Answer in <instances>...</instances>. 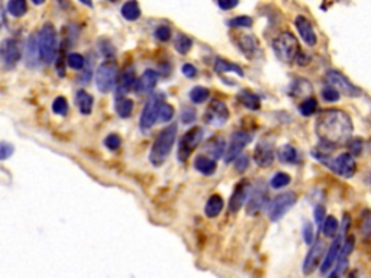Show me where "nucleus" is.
Listing matches in <instances>:
<instances>
[{"instance_id":"nucleus-51","label":"nucleus","mask_w":371,"mask_h":278,"mask_svg":"<svg viewBox=\"0 0 371 278\" xmlns=\"http://www.w3.org/2000/svg\"><path fill=\"white\" fill-rule=\"evenodd\" d=\"M313 216H315V222H316L318 226H324V222L325 219H326L324 206H321V204L316 206V207H315V212H313Z\"/></svg>"},{"instance_id":"nucleus-48","label":"nucleus","mask_w":371,"mask_h":278,"mask_svg":"<svg viewBox=\"0 0 371 278\" xmlns=\"http://www.w3.org/2000/svg\"><path fill=\"white\" fill-rule=\"evenodd\" d=\"M195 119H196V110L193 107H183V110H181V122L186 123V125H189V123L195 122Z\"/></svg>"},{"instance_id":"nucleus-27","label":"nucleus","mask_w":371,"mask_h":278,"mask_svg":"<svg viewBox=\"0 0 371 278\" xmlns=\"http://www.w3.org/2000/svg\"><path fill=\"white\" fill-rule=\"evenodd\" d=\"M195 168L203 175H213L216 171V162L213 158L206 155H199L195 161Z\"/></svg>"},{"instance_id":"nucleus-33","label":"nucleus","mask_w":371,"mask_h":278,"mask_svg":"<svg viewBox=\"0 0 371 278\" xmlns=\"http://www.w3.org/2000/svg\"><path fill=\"white\" fill-rule=\"evenodd\" d=\"M120 13L123 16V19H127V21H137L141 16V9H139V5L137 2H127L122 6Z\"/></svg>"},{"instance_id":"nucleus-39","label":"nucleus","mask_w":371,"mask_h":278,"mask_svg":"<svg viewBox=\"0 0 371 278\" xmlns=\"http://www.w3.org/2000/svg\"><path fill=\"white\" fill-rule=\"evenodd\" d=\"M67 64L73 70H83L84 68V64H86V59L81 54L77 52H71L67 55Z\"/></svg>"},{"instance_id":"nucleus-21","label":"nucleus","mask_w":371,"mask_h":278,"mask_svg":"<svg viewBox=\"0 0 371 278\" xmlns=\"http://www.w3.org/2000/svg\"><path fill=\"white\" fill-rule=\"evenodd\" d=\"M137 73H135V68L131 65V67H128L123 73H122V76H120V79L117 81V96L119 97H125V94H127L131 89H135V84H137Z\"/></svg>"},{"instance_id":"nucleus-7","label":"nucleus","mask_w":371,"mask_h":278,"mask_svg":"<svg viewBox=\"0 0 371 278\" xmlns=\"http://www.w3.org/2000/svg\"><path fill=\"white\" fill-rule=\"evenodd\" d=\"M0 57H2V62H3V68L6 71H11V70L15 68L22 58L21 41L15 39V38L3 39L2 45H0Z\"/></svg>"},{"instance_id":"nucleus-46","label":"nucleus","mask_w":371,"mask_h":278,"mask_svg":"<svg viewBox=\"0 0 371 278\" xmlns=\"http://www.w3.org/2000/svg\"><path fill=\"white\" fill-rule=\"evenodd\" d=\"M301 235H303V239L307 245H313L315 242V233H313V225L311 222H306L303 225V229H301Z\"/></svg>"},{"instance_id":"nucleus-4","label":"nucleus","mask_w":371,"mask_h":278,"mask_svg":"<svg viewBox=\"0 0 371 278\" xmlns=\"http://www.w3.org/2000/svg\"><path fill=\"white\" fill-rule=\"evenodd\" d=\"M39 48L41 57L45 64H51L57 55V29L51 22L44 23L39 31Z\"/></svg>"},{"instance_id":"nucleus-31","label":"nucleus","mask_w":371,"mask_h":278,"mask_svg":"<svg viewBox=\"0 0 371 278\" xmlns=\"http://www.w3.org/2000/svg\"><path fill=\"white\" fill-rule=\"evenodd\" d=\"M115 110L117 115L120 116L122 119H127L132 115V110H134V102L128 97H119L116 96L115 99Z\"/></svg>"},{"instance_id":"nucleus-19","label":"nucleus","mask_w":371,"mask_h":278,"mask_svg":"<svg viewBox=\"0 0 371 278\" xmlns=\"http://www.w3.org/2000/svg\"><path fill=\"white\" fill-rule=\"evenodd\" d=\"M294 26L297 29V32L300 35V38L304 41V44H307L309 46H315L318 42V36L315 34V29H313L311 21L306 18V16H296L294 19Z\"/></svg>"},{"instance_id":"nucleus-57","label":"nucleus","mask_w":371,"mask_h":278,"mask_svg":"<svg viewBox=\"0 0 371 278\" xmlns=\"http://www.w3.org/2000/svg\"><path fill=\"white\" fill-rule=\"evenodd\" d=\"M326 278H339V272H338V271L335 269V271H332V272H331V274H329V275H328Z\"/></svg>"},{"instance_id":"nucleus-18","label":"nucleus","mask_w":371,"mask_h":278,"mask_svg":"<svg viewBox=\"0 0 371 278\" xmlns=\"http://www.w3.org/2000/svg\"><path fill=\"white\" fill-rule=\"evenodd\" d=\"M39 59H42L39 48V35L32 34L28 38L25 46V62L29 68H35L39 64Z\"/></svg>"},{"instance_id":"nucleus-40","label":"nucleus","mask_w":371,"mask_h":278,"mask_svg":"<svg viewBox=\"0 0 371 278\" xmlns=\"http://www.w3.org/2000/svg\"><path fill=\"white\" fill-rule=\"evenodd\" d=\"M290 183V175L286 173H277L273 175L271 181H270V185L273 188H283L286 185H289Z\"/></svg>"},{"instance_id":"nucleus-37","label":"nucleus","mask_w":371,"mask_h":278,"mask_svg":"<svg viewBox=\"0 0 371 278\" xmlns=\"http://www.w3.org/2000/svg\"><path fill=\"white\" fill-rule=\"evenodd\" d=\"M52 112L58 116H66L69 112V103L66 100V97L58 96L57 99L52 102Z\"/></svg>"},{"instance_id":"nucleus-12","label":"nucleus","mask_w":371,"mask_h":278,"mask_svg":"<svg viewBox=\"0 0 371 278\" xmlns=\"http://www.w3.org/2000/svg\"><path fill=\"white\" fill-rule=\"evenodd\" d=\"M325 255H326V243L322 239H316L303 261V266H301L303 274L304 275L313 274L318 269V266L321 265V262H324Z\"/></svg>"},{"instance_id":"nucleus-34","label":"nucleus","mask_w":371,"mask_h":278,"mask_svg":"<svg viewBox=\"0 0 371 278\" xmlns=\"http://www.w3.org/2000/svg\"><path fill=\"white\" fill-rule=\"evenodd\" d=\"M338 231H339V223L336 220L335 216H326L322 226V232L326 238H336L338 236Z\"/></svg>"},{"instance_id":"nucleus-5","label":"nucleus","mask_w":371,"mask_h":278,"mask_svg":"<svg viewBox=\"0 0 371 278\" xmlns=\"http://www.w3.org/2000/svg\"><path fill=\"white\" fill-rule=\"evenodd\" d=\"M164 102V94L161 93H154L150 99L147 100V103L144 106L142 115L139 119V127L144 133H148L152 126L155 125V122L158 120V115H160V104Z\"/></svg>"},{"instance_id":"nucleus-54","label":"nucleus","mask_w":371,"mask_h":278,"mask_svg":"<svg viewBox=\"0 0 371 278\" xmlns=\"http://www.w3.org/2000/svg\"><path fill=\"white\" fill-rule=\"evenodd\" d=\"M248 157L246 155H241L238 160H236V162H235V168L239 171V173H243L246 168H248Z\"/></svg>"},{"instance_id":"nucleus-13","label":"nucleus","mask_w":371,"mask_h":278,"mask_svg":"<svg viewBox=\"0 0 371 278\" xmlns=\"http://www.w3.org/2000/svg\"><path fill=\"white\" fill-rule=\"evenodd\" d=\"M296 201H297V197L291 191L276 197L271 201V204L268 206V218H270V220L271 222H277V220L281 219L290 208L296 204Z\"/></svg>"},{"instance_id":"nucleus-22","label":"nucleus","mask_w":371,"mask_h":278,"mask_svg":"<svg viewBox=\"0 0 371 278\" xmlns=\"http://www.w3.org/2000/svg\"><path fill=\"white\" fill-rule=\"evenodd\" d=\"M158 83V74L154 70H147L142 73L137 84H135V92L137 93H150L155 89Z\"/></svg>"},{"instance_id":"nucleus-2","label":"nucleus","mask_w":371,"mask_h":278,"mask_svg":"<svg viewBox=\"0 0 371 278\" xmlns=\"http://www.w3.org/2000/svg\"><path fill=\"white\" fill-rule=\"evenodd\" d=\"M177 138V125L171 123L164 127L158 136L155 138L150 152V162L154 167H161L167 161L170 152L173 150L174 142Z\"/></svg>"},{"instance_id":"nucleus-11","label":"nucleus","mask_w":371,"mask_h":278,"mask_svg":"<svg viewBox=\"0 0 371 278\" xmlns=\"http://www.w3.org/2000/svg\"><path fill=\"white\" fill-rule=\"evenodd\" d=\"M203 139V130L202 127H192L186 132L184 135L180 139L178 144V160L181 162H186L189 160V157L192 155V152L196 150L197 145L200 144V141Z\"/></svg>"},{"instance_id":"nucleus-52","label":"nucleus","mask_w":371,"mask_h":278,"mask_svg":"<svg viewBox=\"0 0 371 278\" xmlns=\"http://www.w3.org/2000/svg\"><path fill=\"white\" fill-rule=\"evenodd\" d=\"M309 83L306 80H297L294 84H293V90L291 93L294 94V96H300V94H304V93H311L309 90H304L303 89V86H307Z\"/></svg>"},{"instance_id":"nucleus-44","label":"nucleus","mask_w":371,"mask_h":278,"mask_svg":"<svg viewBox=\"0 0 371 278\" xmlns=\"http://www.w3.org/2000/svg\"><path fill=\"white\" fill-rule=\"evenodd\" d=\"M361 233L364 238L371 236V212L367 210L362 213V220H361Z\"/></svg>"},{"instance_id":"nucleus-24","label":"nucleus","mask_w":371,"mask_h":278,"mask_svg":"<svg viewBox=\"0 0 371 278\" xmlns=\"http://www.w3.org/2000/svg\"><path fill=\"white\" fill-rule=\"evenodd\" d=\"M205 150L208 151L210 158L213 160H219L222 157H225L226 154V148H225V141L220 136H213L212 139H209L205 145Z\"/></svg>"},{"instance_id":"nucleus-25","label":"nucleus","mask_w":371,"mask_h":278,"mask_svg":"<svg viewBox=\"0 0 371 278\" xmlns=\"http://www.w3.org/2000/svg\"><path fill=\"white\" fill-rule=\"evenodd\" d=\"M93 97L84 90H79L76 93V104L81 115L89 116L93 110Z\"/></svg>"},{"instance_id":"nucleus-36","label":"nucleus","mask_w":371,"mask_h":278,"mask_svg":"<svg viewBox=\"0 0 371 278\" xmlns=\"http://www.w3.org/2000/svg\"><path fill=\"white\" fill-rule=\"evenodd\" d=\"M189 97H190V100H192L193 103L196 104L205 103V102L209 99V89L203 87V86H196V87H193V89L190 90Z\"/></svg>"},{"instance_id":"nucleus-23","label":"nucleus","mask_w":371,"mask_h":278,"mask_svg":"<svg viewBox=\"0 0 371 278\" xmlns=\"http://www.w3.org/2000/svg\"><path fill=\"white\" fill-rule=\"evenodd\" d=\"M236 45L241 49L243 55L248 58H254L258 51V39L253 35H241L236 39Z\"/></svg>"},{"instance_id":"nucleus-35","label":"nucleus","mask_w":371,"mask_h":278,"mask_svg":"<svg viewBox=\"0 0 371 278\" xmlns=\"http://www.w3.org/2000/svg\"><path fill=\"white\" fill-rule=\"evenodd\" d=\"M6 9L15 18H21L28 11V5L25 0H11L6 5Z\"/></svg>"},{"instance_id":"nucleus-9","label":"nucleus","mask_w":371,"mask_h":278,"mask_svg":"<svg viewBox=\"0 0 371 278\" xmlns=\"http://www.w3.org/2000/svg\"><path fill=\"white\" fill-rule=\"evenodd\" d=\"M117 81V65L115 61H104L96 71V86L100 93H109Z\"/></svg>"},{"instance_id":"nucleus-28","label":"nucleus","mask_w":371,"mask_h":278,"mask_svg":"<svg viewBox=\"0 0 371 278\" xmlns=\"http://www.w3.org/2000/svg\"><path fill=\"white\" fill-rule=\"evenodd\" d=\"M223 208V198L219 194H213V196L209 197V200L206 201V206H205V215L208 218H216L219 216V213Z\"/></svg>"},{"instance_id":"nucleus-3","label":"nucleus","mask_w":371,"mask_h":278,"mask_svg":"<svg viewBox=\"0 0 371 278\" xmlns=\"http://www.w3.org/2000/svg\"><path fill=\"white\" fill-rule=\"evenodd\" d=\"M273 51L283 62H293L300 52L299 41L291 32H281L273 41Z\"/></svg>"},{"instance_id":"nucleus-14","label":"nucleus","mask_w":371,"mask_h":278,"mask_svg":"<svg viewBox=\"0 0 371 278\" xmlns=\"http://www.w3.org/2000/svg\"><path fill=\"white\" fill-rule=\"evenodd\" d=\"M267 200H268V191H267L266 183L263 180H260V181H257L253 191L250 193L246 208H245L246 215H250V216L258 215L263 208L266 207Z\"/></svg>"},{"instance_id":"nucleus-6","label":"nucleus","mask_w":371,"mask_h":278,"mask_svg":"<svg viewBox=\"0 0 371 278\" xmlns=\"http://www.w3.org/2000/svg\"><path fill=\"white\" fill-rule=\"evenodd\" d=\"M322 164L342 178H352L357 171V162L354 160V155H351L349 152L339 154L335 158H328Z\"/></svg>"},{"instance_id":"nucleus-47","label":"nucleus","mask_w":371,"mask_h":278,"mask_svg":"<svg viewBox=\"0 0 371 278\" xmlns=\"http://www.w3.org/2000/svg\"><path fill=\"white\" fill-rule=\"evenodd\" d=\"M104 145H106V148H109L110 151L117 150L120 147V138H119V135H116V133L107 135L106 139H104Z\"/></svg>"},{"instance_id":"nucleus-15","label":"nucleus","mask_w":371,"mask_h":278,"mask_svg":"<svg viewBox=\"0 0 371 278\" xmlns=\"http://www.w3.org/2000/svg\"><path fill=\"white\" fill-rule=\"evenodd\" d=\"M229 119V110L226 104L219 100H213L209 104L208 110L205 113V122L212 126H222Z\"/></svg>"},{"instance_id":"nucleus-29","label":"nucleus","mask_w":371,"mask_h":278,"mask_svg":"<svg viewBox=\"0 0 371 278\" xmlns=\"http://www.w3.org/2000/svg\"><path fill=\"white\" fill-rule=\"evenodd\" d=\"M215 71H216L218 74H223V73H235L236 76L243 77V71L239 65L233 64V62L228 61V59H223V58H218V59L215 61Z\"/></svg>"},{"instance_id":"nucleus-30","label":"nucleus","mask_w":371,"mask_h":278,"mask_svg":"<svg viewBox=\"0 0 371 278\" xmlns=\"http://www.w3.org/2000/svg\"><path fill=\"white\" fill-rule=\"evenodd\" d=\"M277 157L278 160L281 162H284V164H296L297 160H299L297 150L293 145H289V144H286V145H283V147L278 148Z\"/></svg>"},{"instance_id":"nucleus-41","label":"nucleus","mask_w":371,"mask_h":278,"mask_svg":"<svg viewBox=\"0 0 371 278\" xmlns=\"http://www.w3.org/2000/svg\"><path fill=\"white\" fill-rule=\"evenodd\" d=\"M228 25L232 28H251L253 26V18L250 16H236L228 21Z\"/></svg>"},{"instance_id":"nucleus-8","label":"nucleus","mask_w":371,"mask_h":278,"mask_svg":"<svg viewBox=\"0 0 371 278\" xmlns=\"http://www.w3.org/2000/svg\"><path fill=\"white\" fill-rule=\"evenodd\" d=\"M325 79L331 87H334L338 92L345 94L348 97H359L361 96V89H358L354 83H351L347 76H344L338 70H328L325 74Z\"/></svg>"},{"instance_id":"nucleus-10","label":"nucleus","mask_w":371,"mask_h":278,"mask_svg":"<svg viewBox=\"0 0 371 278\" xmlns=\"http://www.w3.org/2000/svg\"><path fill=\"white\" fill-rule=\"evenodd\" d=\"M276 150H274V139L271 136H263L257 142L254 150V161L261 168H268L274 162Z\"/></svg>"},{"instance_id":"nucleus-49","label":"nucleus","mask_w":371,"mask_h":278,"mask_svg":"<svg viewBox=\"0 0 371 278\" xmlns=\"http://www.w3.org/2000/svg\"><path fill=\"white\" fill-rule=\"evenodd\" d=\"M348 145H349V151H351V155H359L361 154V151H362V139L361 138H354L351 139L349 142H348Z\"/></svg>"},{"instance_id":"nucleus-42","label":"nucleus","mask_w":371,"mask_h":278,"mask_svg":"<svg viewBox=\"0 0 371 278\" xmlns=\"http://www.w3.org/2000/svg\"><path fill=\"white\" fill-rule=\"evenodd\" d=\"M174 117V109L167 103L165 100L160 104V115H158V120L161 122H170Z\"/></svg>"},{"instance_id":"nucleus-50","label":"nucleus","mask_w":371,"mask_h":278,"mask_svg":"<svg viewBox=\"0 0 371 278\" xmlns=\"http://www.w3.org/2000/svg\"><path fill=\"white\" fill-rule=\"evenodd\" d=\"M13 145H11V144H8V142H2L0 144V160L2 161H5V160H8L9 157H11L12 154H13Z\"/></svg>"},{"instance_id":"nucleus-1","label":"nucleus","mask_w":371,"mask_h":278,"mask_svg":"<svg viewBox=\"0 0 371 278\" xmlns=\"http://www.w3.org/2000/svg\"><path fill=\"white\" fill-rule=\"evenodd\" d=\"M315 132L322 144L335 148L349 142L354 132V125L349 115L344 110L326 109L318 116L315 123Z\"/></svg>"},{"instance_id":"nucleus-32","label":"nucleus","mask_w":371,"mask_h":278,"mask_svg":"<svg viewBox=\"0 0 371 278\" xmlns=\"http://www.w3.org/2000/svg\"><path fill=\"white\" fill-rule=\"evenodd\" d=\"M193 46V41L184 34H177L175 38H174V48L178 54L181 55H186Z\"/></svg>"},{"instance_id":"nucleus-58","label":"nucleus","mask_w":371,"mask_h":278,"mask_svg":"<svg viewBox=\"0 0 371 278\" xmlns=\"http://www.w3.org/2000/svg\"><path fill=\"white\" fill-rule=\"evenodd\" d=\"M347 278H358V274H357L355 271H352V272H349V274H348Z\"/></svg>"},{"instance_id":"nucleus-45","label":"nucleus","mask_w":371,"mask_h":278,"mask_svg":"<svg viewBox=\"0 0 371 278\" xmlns=\"http://www.w3.org/2000/svg\"><path fill=\"white\" fill-rule=\"evenodd\" d=\"M155 38L158 39V41H161V42H167V41H170L171 39V29H170V26H167V25H160L157 29H155Z\"/></svg>"},{"instance_id":"nucleus-53","label":"nucleus","mask_w":371,"mask_h":278,"mask_svg":"<svg viewBox=\"0 0 371 278\" xmlns=\"http://www.w3.org/2000/svg\"><path fill=\"white\" fill-rule=\"evenodd\" d=\"M181 73L184 74L186 77L193 79V77H196L197 70L193 64H189V62H187V64H183V67H181Z\"/></svg>"},{"instance_id":"nucleus-55","label":"nucleus","mask_w":371,"mask_h":278,"mask_svg":"<svg viewBox=\"0 0 371 278\" xmlns=\"http://www.w3.org/2000/svg\"><path fill=\"white\" fill-rule=\"evenodd\" d=\"M218 6H219L220 9H223V11H229V9H233L235 6H238V2L236 0H220L218 2Z\"/></svg>"},{"instance_id":"nucleus-56","label":"nucleus","mask_w":371,"mask_h":278,"mask_svg":"<svg viewBox=\"0 0 371 278\" xmlns=\"http://www.w3.org/2000/svg\"><path fill=\"white\" fill-rule=\"evenodd\" d=\"M296 62L299 64V65H307L309 62H311V58H309V55H306L304 52H299V55H297V58H296Z\"/></svg>"},{"instance_id":"nucleus-20","label":"nucleus","mask_w":371,"mask_h":278,"mask_svg":"<svg viewBox=\"0 0 371 278\" xmlns=\"http://www.w3.org/2000/svg\"><path fill=\"white\" fill-rule=\"evenodd\" d=\"M342 242H344V239H342V233H341V235H338L335 239H334V242L331 243L328 252L325 255L324 262L321 265V272L322 274H326L334 266L336 261H338L339 254H341V248H342Z\"/></svg>"},{"instance_id":"nucleus-26","label":"nucleus","mask_w":371,"mask_h":278,"mask_svg":"<svg viewBox=\"0 0 371 278\" xmlns=\"http://www.w3.org/2000/svg\"><path fill=\"white\" fill-rule=\"evenodd\" d=\"M238 100H239V103L250 110H258L261 107V100H260L258 94L250 92V90H241L238 93Z\"/></svg>"},{"instance_id":"nucleus-38","label":"nucleus","mask_w":371,"mask_h":278,"mask_svg":"<svg viewBox=\"0 0 371 278\" xmlns=\"http://www.w3.org/2000/svg\"><path fill=\"white\" fill-rule=\"evenodd\" d=\"M318 109V102L315 97H307L303 103L299 106V110L303 116H311L316 112Z\"/></svg>"},{"instance_id":"nucleus-17","label":"nucleus","mask_w":371,"mask_h":278,"mask_svg":"<svg viewBox=\"0 0 371 278\" xmlns=\"http://www.w3.org/2000/svg\"><path fill=\"white\" fill-rule=\"evenodd\" d=\"M250 193H251L250 191V183L246 180L239 181L236 184V187H235V190H233V193H232L231 196V200H229V212L231 213L239 212L242 208L243 203L248 200Z\"/></svg>"},{"instance_id":"nucleus-43","label":"nucleus","mask_w":371,"mask_h":278,"mask_svg":"<svg viewBox=\"0 0 371 278\" xmlns=\"http://www.w3.org/2000/svg\"><path fill=\"white\" fill-rule=\"evenodd\" d=\"M322 97H324L325 102H328V103H335L341 99V93L338 92L336 89H334V87L328 86L322 90Z\"/></svg>"},{"instance_id":"nucleus-16","label":"nucleus","mask_w":371,"mask_h":278,"mask_svg":"<svg viewBox=\"0 0 371 278\" xmlns=\"http://www.w3.org/2000/svg\"><path fill=\"white\" fill-rule=\"evenodd\" d=\"M253 141V136L248 132L243 130H238L231 136V144L229 148L226 150L225 154V162H232L233 160H238L241 157V152L243 148Z\"/></svg>"}]
</instances>
